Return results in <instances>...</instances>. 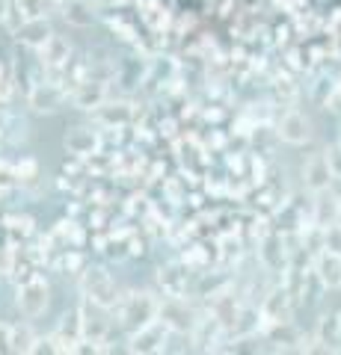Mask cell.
<instances>
[{
  "label": "cell",
  "mask_w": 341,
  "mask_h": 355,
  "mask_svg": "<svg viewBox=\"0 0 341 355\" xmlns=\"http://www.w3.org/2000/svg\"><path fill=\"white\" fill-rule=\"evenodd\" d=\"M167 323L163 320H158V323H146L142 326L134 340H131V349L134 352H158L163 347V340H167Z\"/></svg>",
  "instance_id": "5b68a950"
},
{
  "label": "cell",
  "mask_w": 341,
  "mask_h": 355,
  "mask_svg": "<svg viewBox=\"0 0 341 355\" xmlns=\"http://www.w3.org/2000/svg\"><path fill=\"white\" fill-rule=\"evenodd\" d=\"M65 146H69L72 154H78V157H86V154H95L98 148V137L92 130H74L69 139H65Z\"/></svg>",
  "instance_id": "7c38bea8"
},
{
  "label": "cell",
  "mask_w": 341,
  "mask_h": 355,
  "mask_svg": "<svg viewBox=\"0 0 341 355\" xmlns=\"http://www.w3.org/2000/svg\"><path fill=\"white\" fill-rule=\"evenodd\" d=\"M155 314H158V305L151 302L146 293L128 296V299H125V308H122V326H125V329H137V326L142 329Z\"/></svg>",
  "instance_id": "3957f363"
},
{
  "label": "cell",
  "mask_w": 341,
  "mask_h": 355,
  "mask_svg": "<svg viewBox=\"0 0 341 355\" xmlns=\"http://www.w3.org/2000/svg\"><path fill=\"white\" fill-rule=\"evenodd\" d=\"M303 178H306V187H309L312 193H324L329 187V181H333V169H329L326 154H317V157H312L306 163Z\"/></svg>",
  "instance_id": "52a82bcc"
},
{
  "label": "cell",
  "mask_w": 341,
  "mask_h": 355,
  "mask_svg": "<svg viewBox=\"0 0 341 355\" xmlns=\"http://www.w3.org/2000/svg\"><path fill=\"white\" fill-rule=\"evenodd\" d=\"M18 42H24V44H33V48H42L53 33H51V24L45 21V15L42 18H27V21H21L18 24Z\"/></svg>",
  "instance_id": "ba28073f"
},
{
  "label": "cell",
  "mask_w": 341,
  "mask_h": 355,
  "mask_svg": "<svg viewBox=\"0 0 341 355\" xmlns=\"http://www.w3.org/2000/svg\"><path fill=\"white\" fill-rule=\"evenodd\" d=\"M317 279H321L326 287H341V252L326 249L324 254H317Z\"/></svg>",
  "instance_id": "9c48e42d"
},
{
  "label": "cell",
  "mask_w": 341,
  "mask_h": 355,
  "mask_svg": "<svg viewBox=\"0 0 341 355\" xmlns=\"http://www.w3.org/2000/svg\"><path fill=\"white\" fill-rule=\"evenodd\" d=\"M335 222H338V225H341V202H338V214H335Z\"/></svg>",
  "instance_id": "ffe728a7"
},
{
  "label": "cell",
  "mask_w": 341,
  "mask_h": 355,
  "mask_svg": "<svg viewBox=\"0 0 341 355\" xmlns=\"http://www.w3.org/2000/svg\"><path fill=\"white\" fill-rule=\"evenodd\" d=\"M74 104H78L81 110L101 107L104 104V89H101V83H81L78 92H74Z\"/></svg>",
  "instance_id": "8fae6325"
},
{
  "label": "cell",
  "mask_w": 341,
  "mask_h": 355,
  "mask_svg": "<svg viewBox=\"0 0 341 355\" xmlns=\"http://www.w3.org/2000/svg\"><path fill=\"white\" fill-rule=\"evenodd\" d=\"M158 317L175 331H187L193 326V311L187 308V302H181V299H169V302H163L158 308Z\"/></svg>",
  "instance_id": "8992f818"
},
{
  "label": "cell",
  "mask_w": 341,
  "mask_h": 355,
  "mask_svg": "<svg viewBox=\"0 0 341 355\" xmlns=\"http://www.w3.org/2000/svg\"><path fill=\"white\" fill-rule=\"evenodd\" d=\"M65 21H72V24H78V27H86V24H92V12H86V6H81V3H69L65 6Z\"/></svg>",
  "instance_id": "e0dca14e"
},
{
  "label": "cell",
  "mask_w": 341,
  "mask_h": 355,
  "mask_svg": "<svg viewBox=\"0 0 341 355\" xmlns=\"http://www.w3.org/2000/svg\"><path fill=\"white\" fill-rule=\"evenodd\" d=\"M279 139L288 142V146H306V142L312 139V125H309V119L300 116V113L282 116V121H279Z\"/></svg>",
  "instance_id": "277c9868"
},
{
  "label": "cell",
  "mask_w": 341,
  "mask_h": 355,
  "mask_svg": "<svg viewBox=\"0 0 341 355\" xmlns=\"http://www.w3.org/2000/svg\"><path fill=\"white\" fill-rule=\"evenodd\" d=\"M98 119L104 125H125L131 119V107L128 104H101L98 107Z\"/></svg>",
  "instance_id": "5bb4252c"
},
{
  "label": "cell",
  "mask_w": 341,
  "mask_h": 355,
  "mask_svg": "<svg viewBox=\"0 0 341 355\" xmlns=\"http://www.w3.org/2000/svg\"><path fill=\"white\" fill-rule=\"evenodd\" d=\"M326 160H329V169H333V178H341V148H329Z\"/></svg>",
  "instance_id": "ac0fdd59"
},
{
  "label": "cell",
  "mask_w": 341,
  "mask_h": 355,
  "mask_svg": "<svg viewBox=\"0 0 341 355\" xmlns=\"http://www.w3.org/2000/svg\"><path fill=\"white\" fill-rule=\"evenodd\" d=\"M326 249H333V252H341V225H335L333 231L326 234Z\"/></svg>",
  "instance_id": "d6986e66"
},
{
  "label": "cell",
  "mask_w": 341,
  "mask_h": 355,
  "mask_svg": "<svg viewBox=\"0 0 341 355\" xmlns=\"http://www.w3.org/2000/svg\"><path fill=\"white\" fill-rule=\"evenodd\" d=\"M48 282H42V279H30L21 284V291H18V308H21V314L24 317H39V314H45L48 311V302H51V296H48Z\"/></svg>",
  "instance_id": "7a4b0ae2"
},
{
  "label": "cell",
  "mask_w": 341,
  "mask_h": 355,
  "mask_svg": "<svg viewBox=\"0 0 341 355\" xmlns=\"http://www.w3.org/2000/svg\"><path fill=\"white\" fill-rule=\"evenodd\" d=\"M81 287H83V293L101 308L116 305V299H119L116 296V284L104 270H86L83 279H81Z\"/></svg>",
  "instance_id": "6da1fadb"
},
{
  "label": "cell",
  "mask_w": 341,
  "mask_h": 355,
  "mask_svg": "<svg viewBox=\"0 0 341 355\" xmlns=\"http://www.w3.org/2000/svg\"><path fill=\"white\" fill-rule=\"evenodd\" d=\"M18 15H21V21L42 18L45 15V0H18Z\"/></svg>",
  "instance_id": "9a60e30c"
},
{
  "label": "cell",
  "mask_w": 341,
  "mask_h": 355,
  "mask_svg": "<svg viewBox=\"0 0 341 355\" xmlns=\"http://www.w3.org/2000/svg\"><path fill=\"white\" fill-rule=\"evenodd\" d=\"M60 101H63V95H60V89H53V83L33 89V95H30V104L36 110H57Z\"/></svg>",
  "instance_id": "4fadbf2b"
},
{
  "label": "cell",
  "mask_w": 341,
  "mask_h": 355,
  "mask_svg": "<svg viewBox=\"0 0 341 355\" xmlns=\"http://www.w3.org/2000/svg\"><path fill=\"white\" fill-rule=\"evenodd\" d=\"M321 338L329 340V343H335V340L341 338V317H338V314L321 320Z\"/></svg>",
  "instance_id": "2e32d148"
},
{
  "label": "cell",
  "mask_w": 341,
  "mask_h": 355,
  "mask_svg": "<svg viewBox=\"0 0 341 355\" xmlns=\"http://www.w3.org/2000/svg\"><path fill=\"white\" fill-rule=\"evenodd\" d=\"M69 57H72V48L63 36H51L45 44H42V62H45L48 69H63V65H69Z\"/></svg>",
  "instance_id": "30bf717a"
}]
</instances>
